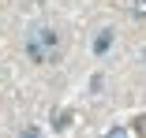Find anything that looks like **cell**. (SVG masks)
<instances>
[{
  "label": "cell",
  "mask_w": 146,
  "mask_h": 138,
  "mask_svg": "<svg viewBox=\"0 0 146 138\" xmlns=\"http://www.w3.org/2000/svg\"><path fill=\"white\" fill-rule=\"evenodd\" d=\"M26 52H30L34 64H52L56 56H60V41H56V34L49 30V26H38V30L30 34V41H26Z\"/></svg>",
  "instance_id": "obj_1"
},
{
  "label": "cell",
  "mask_w": 146,
  "mask_h": 138,
  "mask_svg": "<svg viewBox=\"0 0 146 138\" xmlns=\"http://www.w3.org/2000/svg\"><path fill=\"white\" fill-rule=\"evenodd\" d=\"M109 49H112V34L105 30V34H98V37H94V52L101 56V52H109Z\"/></svg>",
  "instance_id": "obj_2"
},
{
  "label": "cell",
  "mask_w": 146,
  "mask_h": 138,
  "mask_svg": "<svg viewBox=\"0 0 146 138\" xmlns=\"http://www.w3.org/2000/svg\"><path fill=\"white\" fill-rule=\"evenodd\" d=\"M131 15L135 19H146V0H135V4H131Z\"/></svg>",
  "instance_id": "obj_3"
},
{
  "label": "cell",
  "mask_w": 146,
  "mask_h": 138,
  "mask_svg": "<svg viewBox=\"0 0 146 138\" xmlns=\"http://www.w3.org/2000/svg\"><path fill=\"white\" fill-rule=\"evenodd\" d=\"M105 138H127V131H124V127H112V131H109Z\"/></svg>",
  "instance_id": "obj_4"
},
{
  "label": "cell",
  "mask_w": 146,
  "mask_h": 138,
  "mask_svg": "<svg viewBox=\"0 0 146 138\" xmlns=\"http://www.w3.org/2000/svg\"><path fill=\"white\" fill-rule=\"evenodd\" d=\"M38 134H41L38 127H23V138H38Z\"/></svg>",
  "instance_id": "obj_5"
}]
</instances>
